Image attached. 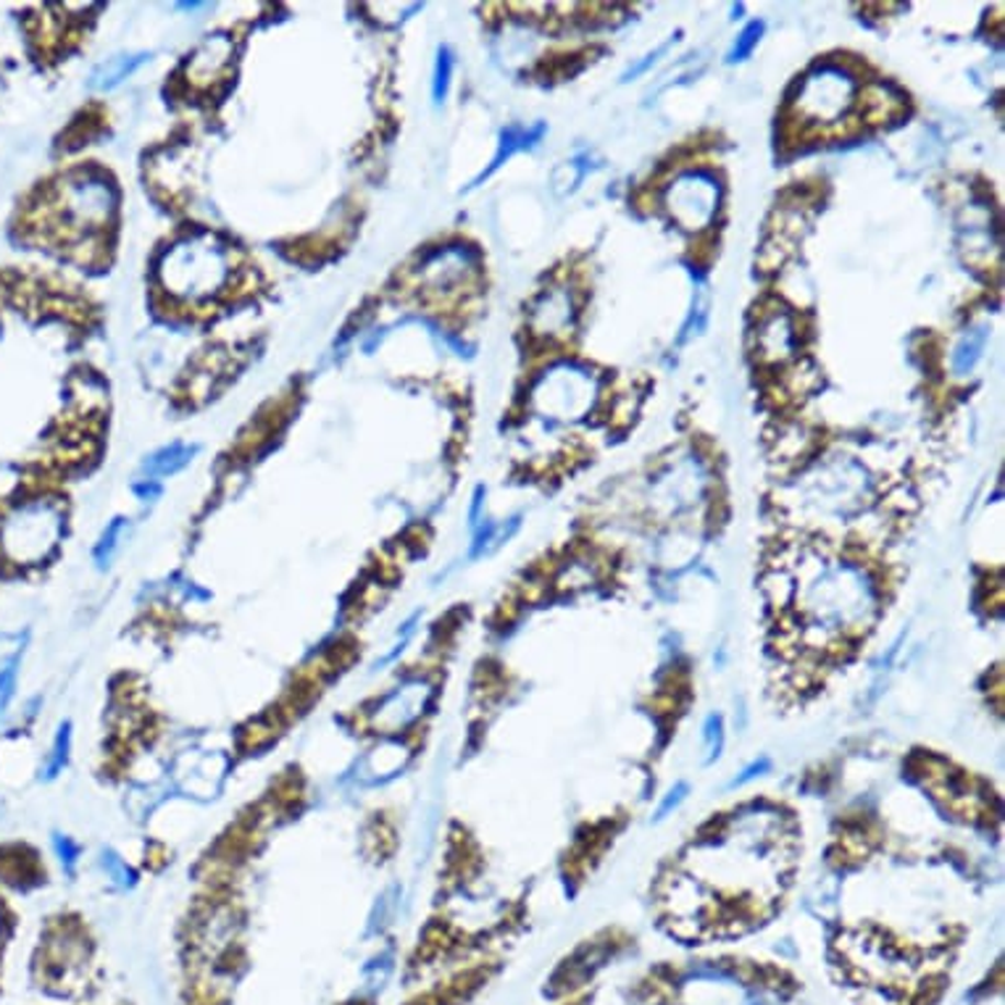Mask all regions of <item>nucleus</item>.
<instances>
[{"label": "nucleus", "instance_id": "obj_1", "mask_svg": "<svg viewBox=\"0 0 1005 1005\" xmlns=\"http://www.w3.org/2000/svg\"><path fill=\"white\" fill-rule=\"evenodd\" d=\"M233 276V253L216 237L197 233L163 250L158 280L182 301H208L219 295Z\"/></svg>", "mask_w": 1005, "mask_h": 1005}, {"label": "nucleus", "instance_id": "obj_2", "mask_svg": "<svg viewBox=\"0 0 1005 1005\" xmlns=\"http://www.w3.org/2000/svg\"><path fill=\"white\" fill-rule=\"evenodd\" d=\"M61 534V516L48 502H30L5 521L0 542L13 564H37Z\"/></svg>", "mask_w": 1005, "mask_h": 1005}, {"label": "nucleus", "instance_id": "obj_3", "mask_svg": "<svg viewBox=\"0 0 1005 1005\" xmlns=\"http://www.w3.org/2000/svg\"><path fill=\"white\" fill-rule=\"evenodd\" d=\"M114 188L109 180L95 174H82L71 180L61 190V201H58L61 222L66 219V227L75 229L77 235H90L92 229L105 227L111 214H114Z\"/></svg>", "mask_w": 1005, "mask_h": 1005}, {"label": "nucleus", "instance_id": "obj_4", "mask_svg": "<svg viewBox=\"0 0 1005 1005\" xmlns=\"http://www.w3.org/2000/svg\"><path fill=\"white\" fill-rule=\"evenodd\" d=\"M429 698V687L421 679L406 682L403 687H395L387 696L376 698L366 711H361L363 730H372L376 735H400L411 726L416 719L425 713Z\"/></svg>", "mask_w": 1005, "mask_h": 1005}, {"label": "nucleus", "instance_id": "obj_5", "mask_svg": "<svg viewBox=\"0 0 1005 1005\" xmlns=\"http://www.w3.org/2000/svg\"><path fill=\"white\" fill-rule=\"evenodd\" d=\"M229 64H233V39L229 35L206 37L188 61V79L206 88L229 69Z\"/></svg>", "mask_w": 1005, "mask_h": 1005}, {"label": "nucleus", "instance_id": "obj_6", "mask_svg": "<svg viewBox=\"0 0 1005 1005\" xmlns=\"http://www.w3.org/2000/svg\"><path fill=\"white\" fill-rule=\"evenodd\" d=\"M150 61V53H118V56L105 58V61L92 71L90 88L95 90H114L124 79H129L137 69H143Z\"/></svg>", "mask_w": 1005, "mask_h": 1005}, {"label": "nucleus", "instance_id": "obj_7", "mask_svg": "<svg viewBox=\"0 0 1005 1005\" xmlns=\"http://www.w3.org/2000/svg\"><path fill=\"white\" fill-rule=\"evenodd\" d=\"M197 453V445H184V442H171V445L161 448L154 455H148L143 464V472L148 479H161V477H171V474L182 472L184 466L193 461V455Z\"/></svg>", "mask_w": 1005, "mask_h": 1005}, {"label": "nucleus", "instance_id": "obj_8", "mask_svg": "<svg viewBox=\"0 0 1005 1005\" xmlns=\"http://www.w3.org/2000/svg\"><path fill=\"white\" fill-rule=\"evenodd\" d=\"M127 529H129L127 519H114L109 527H105L101 542H98L95 551H92L98 566H101V568L111 566V561H114V555L118 553V547H122V540H124V534H127Z\"/></svg>", "mask_w": 1005, "mask_h": 1005}, {"label": "nucleus", "instance_id": "obj_9", "mask_svg": "<svg viewBox=\"0 0 1005 1005\" xmlns=\"http://www.w3.org/2000/svg\"><path fill=\"white\" fill-rule=\"evenodd\" d=\"M69 753H71V724H61L56 732V739H53L50 756L45 760V779H56L58 773L66 769L69 764Z\"/></svg>", "mask_w": 1005, "mask_h": 1005}, {"label": "nucleus", "instance_id": "obj_10", "mask_svg": "<svg viewBox=\"0 0 1005 1005\" xmlns=\"http://www.w3.org/2000/svg\"><path fill=\"white\" fill-rule=\"evenodd\" d=\"M984 340H987V329H976V335L963 337V342L956 348V355H953L956 374H969L971 369H974V363L980 361V355H982Z\"/></svg>", "mask_w": 1005, "mask_h": 1005}, {"label": "nucleus", "instance_id": "obj_11", "mask_svg": "<svg viewBox=\"0 0 1005 1005\" xmlns=\"http://www.w3.org/2000/svg\"><path fill=\"white\" fill-rule=\"evenodd\" d=\"M451 75H453V56L448 48H440L438 53V64H434V82H432V95L434 103H442L448 95V88H451Z\"/></svg>", "mask_w": 1005, "mask_h": 1005}, {"label": "nucleus", "instance_id": "obj_12", "mask_svg": "<svg viewBox=\"0 0 1005 1005\" xmlns=\"http://www.w3.org/2000/svg\"><path fill=\"white\" fill-rule=\"evenodd\" d=\"M103 869H105V874H109L111 882L116 884V888H122V890H127L132 888V884H135V871L129 869L127 861H122V858L114 856V852H103Z\"/></svg>", "mask_w": 1005, "mask_h": 1005}, {"label": "nucleus", "instance_id": "obj_13", "mask_svg": "<svg viewBox=\"0 0 1005 1005\" xmlns=\"http://www.w3.org/2000/svg\"><path fill=\"white\" fill-rule=\"evenodd\" d=\"M276 737V724L274 722H269V719H258V722H253L248 726L246 732H242V745H246V748H263V745L271 743V739Z\"/></svg>", "mask_w": 1005, "mask_h": 1005}, {"label": "nucleus", "instance_id": "obj_14", "mask_svg": "<svg viewBox=\"0 0 1005 1005\" xmlns=\"http://www.w3.org/2000/svg\"><path fill=\"white\" fill-rule=\"evenodd\" d=\"M16 679H19V658H11L9 664L0 669V713L9 709V703L13 700V692H16Z\"/></svg>", "mask_w": 1005, "mask_h": 1005}, {"label": "nucleus", "instance_id": "obj_15", "mask_svg": "<svg viewBox=\"0 0 1005 1005\" xmlns=\"http://www.w3.org/2000/svg\"><path fill=\"white\" fill-rule=\"evenodd\" d=\"M53 848H56V856L66 869V874H75V869L79 863V845L75 843V839L66 835H56L53 837Z\"/></svg>", "mask_w": 1005, "mask_h": 1005}, {"label": "nucleus", "instance_id": "obj_16", "mask_svg": "<svg viewBox=\"0 0 1005 1005\" xmlns=\"http://www.w3.org/2000/svg\"><path fill=\"white\" fill-rule=\"evenodd\" d=\"M760 32H764V24H760V22H753L750 26H745V32L737 37L735 48H732V53H730V61H743V58L748 56V53L758 45Z\"/></svg>", "mask_w": 1005, "mask_h": 1005}, {"label": "nucleus", "instance_id": "obj_17", "mask_svg": "<svg viewBox=\"0 0 1005 1005\" xmlns=\"http://www.w3.org/2000/svg\"><path fill=\"white\" fill-rule=\"evenodd\" d=\"M132 490H135L137 500H143V502H156L158 498H161L163 487H161V482H156V479H143V482H137V485L132 487Z\"/></svg>", "mask_w": 1005, "mask_h": 1005}]
</instances>
